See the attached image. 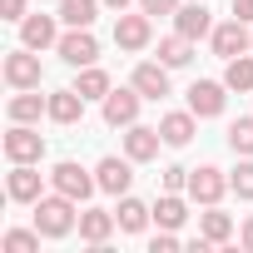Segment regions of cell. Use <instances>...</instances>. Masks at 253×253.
I'll return each instance as SVG.
<instances>
[{"label": "cell", "mask_w": 253, "mask_h": 253, "mask_svg": "<svg viewBox=\"0 0 253 253\" xmlns=\"http://www.w3.org/2000/svg\"><path fill=\"white\" fill-rule=\"evenodd\" d=\"M45 179H40V169L35 164H10V174H5V194L15 199V204H40L45 194Z\"/></svg>", "instance_id": "8fae6325"}, {"label": "cell", "mask_w": 253, "mask_h": 253, "mask_svg": "<svg viewBox=\"0 0 253 253\" xmlns=\"http://www.w3.org/2000/svg\"><path fill=\"white\" fill-rule=\"evenodd\" d=\"M228 189H233V184H228V174H223V169H213V164L189 169V199H194V204H204V209H209V204H218Z\"/></svg>", "instance_id": "52a82bcc"}, {"label": "cell", "mask_w": 253, "mask_h": 253, "mask_svg": "<svg viewBox=\"0 0 253 253\" xmlns=\"http://www.w3.org/2000/svg\"><path fill=\"white\" fill-rule=\"evenodd\" d=\"M0 15H5V20H25V0H0Z\"/></svg>", "instance_id": "836d02e7"}, {"label": "cell", "mask_w": 253, "mask_h": 253, "mask_svg": "<svg viewBox=\"0 0 253 253\" xmlns=\"http://www.w3.org/2000/svg\"><path fill=\"white\" fill-rule=\"evenodd\" d=\"M5 159H10V164H40V159H45V134H40V129H30V124H15V119H10Z\"/></svg>", "instance_id": "3957f363"}, {"label": "cell", "mask_w": 253, "mask_h": 253, "mask_svg": "<svg viewBox=\"0 0 253 253\" xmlns=\"http://www.w3.org/2000/svg\"><path fill=\"white\" fill-rule=\"evenodd\" d=\"M164 189H169V194L189 189V169H184V164H169V169H164Z\"/></svg>", "instance_id": "4dcf8cb0"}, {"label": "cell", "mask_w": 253, "mask_h": 253, "mask_svg": "<svg viewBox=\"0 0 253 253\" xmlns=\"http://www.w3.org/2000/svg\"><path fill=\"white\" fill-rule=\"evenodd\" d=\"M194 119H199L194 109H169V114L159 119V134H164V144H169V149H184V144L199 134V124H194Z\"/></svg>", "instance_id": "9a60e30c"}, {"label": "cell", "mask_w": 253, "mask_h": 253, "mask_svg": "<svg viewBox=\"0 0 253 253\" xmlns=\"http://www.w3.org/2000/svg\"><path fill=\"white\" fill-rule=\"evenodd\" d=\"M144 99H164L169 94V65L164 60H144V65H134V80H129Z\"/></svg>", "instance_id": "5bb4252c"}, {"label": "cell", "mask_w": 253, "mask_h": 253, "mask_svg": "<svg viewBox=\"0 0 253 253\" xmlns=\"http://www.w3.org/2000/svg\"><path fill=\"white\" fill-rule=\"evenodd\" d=\"M149 40H154V15H124L119 10V20H114V45L119 50H129V55H139V50H149Z\"/></svg>", "instance_id": "8992f818"}, {"label": "cell", "mask_w": 253, "mask_h": 253, "mask_svg": "<svg viewBox=\"0 0 253 253\" xmlns=\"http://www.w3.org/2000/svg\"><path fill=\"white\" fill-rule=\"evenodd\" d=\"M50 184H55L60 194H70L75 204H84V199H89V194L99 189V179H94V174H89L84 164H75V159H60V164L50 169Z\"/></svg>", "instance_id": "7a4b0ae2"}, {"label": "cell", "mask_w": 253, "mask_h": 253, "mask_svg": "<svg viewBox=\"0 0 253 253\" xmlns=\"http://www.w3.org/2000/svg\"><path fill=\"white\" fill-rule=\"evenodd\" d=\"M114 223H119L114 213H104V209H84V213H80V238L94 243V248H104V238L114 233Z\"/></svg>", "instance_id": "7402d4cb"}, {"label": "cell", "mask_w": 253, "mask_h": 253, "mask_svg": "<svg viewBox=\"0 0 253 253\" xmlns=\"http://www.w3.org/2000/svg\"><path fill=\"white\" fill-rule=\"evenodd\" d=\"M5 114H10L15 124H35L40 114H50V94H40V89H15Z\"/></svg>", "instance_id": "e0dca14e"}, {"label": "cell", "mask_w": 253, "mask_h": 253, "mask_svg": "<svg viewBox=\"0 0 253 253\" xmlns=\"http://www.w3.org/2000/svg\"><path fill=\"white\" fill-rule=\"evenodd\" d=\"M223 84H228L233 94H253V50H248V55H233V60L223 65Z\"/></svg>", "instance_id": "d4e9b609"}, {"label": "cell", "mask_w": 253, "mask_h": 253, "mask_svg": "<svg viewBox=\"0 0 253 253\" xmlns=\"http://www.w3.org/2000/svg\"><path fill=\"white\" fill-rule=\"evenodd\" d=\"M233 15H238L243 25H253V0H233Z\"/></svg>", "instance_id": "e575fe53"}, {"label": "cell", "mask_w": 253, "mask_h": 253, "mask_svg": "<svg viewBox=\"0 0 253 253\" xmlns=\"http://www.w3.org/2000/svg\"><path fill=\"white\" fill-rule=\"evenodd\" d=\"M104 5H109V10H124V5H129V0H104Z\"/></svg>", "instance_id": "8d00e7d4"}, {"label": "cell", "mask_w": 253, "mask_h": 253, "mask_svg": "<svg viewBox=\"0 0 253 253\" xmlns=\"http://www.w3.org/2000/svg\"><path fill=\"white\" fill-rule=\"evenodd\" d=\"M40 228H10L5 238H0V248H5V253H40Z\"/></svg>", "instance_id": "83f0119b"}, {"label": "cell", "mask_w": 253, "mask_h": 253, "mask_svg": "<svg viewBox=\"0 0 253 253\" xmlns=\"http://www.w3.org/2000/svg\"><path fill=\"white\" fill-rule=\"evenodd\" d=\"M159 144H164V134H159V129H149V124H129V134H124V154H129L134 164L159 159Z\"/></svg>", "instance_id": "2e32d148"}, {"label": "cell", "mask_w": 253, "mask_h": 253, "mask_svg": "<svg viewBox=\"0 0 253 253\" xmlns=\"http://www.w3.org/2000/svg\"><path fill=\"white\" fill-rule=\"evenodd\" d=\"M139 10H144V15H174L179 0H139Z\"/></svg>", "instance_id": "d6a6232c"}, {"label": "cell", "mask_w": 253, "mask_h": 253, "mask_svg": "<svg viewBox=\"0 0 253 253\" xmlns=\"http://www.w3.org/2000/svg\"><path fill=\"white\" fill-rule=\"evenodd\" d=\"M114 218H119V228H124V233H144V228H149V218H154V209H149V204H139V199H129V194H119Z\"/></svg>", "instance_id": "603a6c76"}, {"label": "cell", "mask_w": 253, "mask_h": 253, "mask_svg": "<svg viewBox=\"0 0 253 253\" xmlns=\"http://www.w3.org/2000/svg\"><path fill=\"white\" fill-rule=\"evenodd\" d=\"M149 248H154V253H174V248H179V228H159V238H154Z\"/></svg>", "instance_id": "1f68e13d"}, {"label": "cell", "mask_w": 253, "mask_h": 253, "mask_svg": "<svg viewBox=\"0 0 253 253\" xmlns=\"http://www.w3.org/2000/svg\"><path fill=\"white\" fill-rule=\"evenodd\" d=\"M60 15H25L20 20V45H30V50H50V45H60Z\"/></svg>", "instance_id": "4fadbf2b"}, {"label": "cell", "mask_w": 253, "mask_h": 253, "mask_svg": "<svg viewBox=\"0 0 253 253\" xmlns=\"http://www.w3.org/2000/svg\"><path fill=\"white\" fill-rule=\"evenodd\" d=\"M35 228L45 233V238H65L70 228H80V213H75V199L70 194H45L40 204H35Z\"/></svg>", "instance_id": "6da1fadb"}, {"label": "cell", "mask_w": 253, "mask_h": 253, "mask_svg": "<svg viewBox=\"0 0 253 253\" xmlns=\"http://www.w3.org/2000/svg\"><path fill=\"white\" fill-rule=\"evenodd\" d=\"M55 55H60L65 65L84 70V65H94V60H99V40H94V30H65V35H60V45H55Z\"/></svg>", "instance_id": "ba28073f"}, {"label": "cell", "mask_w": 253, "mask_h": 253, "mask_svg": "<svg viewBox=\"0 0 253 253\" xmlns=\"http://www.w3.org/2000/svg\"><path fill=\"white\" fill-rule=\"evenodd\" d=\"M174 30L189 35V40L213 35V15H209V5H179V10H174Z\"/></svg>", "instance_id": "ac0fdd59"}, {"label": "cell", "mask_w": 253, "mask_h": 253, "mask_svg": "<svg viewBox=\"0 0 253 253\" xmlns=\"http://www.w3.org/2000/svg\"><path fill=\"white\" fill-rule=\"evenodd\" d=\"M154 223H159V228H184V223H189V204L164 189V194L154 199Z\"/></svg>", "instance_id": "cb8c5ba5"}, {"label": "cell", "mask_w": 253, "mask_h": 253, "mask_svg": "<svg viewBox=\"0 0 253 253\" xmlns=\"http://www.w3.org/2000/svg\"><path fill=\"white\" fill-rule=\"evenodd\" d=\"M199 238L213 243V248H223V243L233 238V218H228L218 204H209V213H199Z\"/></svg>", "instance_id": "ffe728a7"}, {"label": "cell", "mask_w": 253, "mask_h": 253, "mask_svg": "<svg viewBox=\"0 0 253 253\" xmlns=\"http://www.w3.org/2000/svg\"><path fill=\"white\" fill-rule=\"evenodd\" d=\"M228 149H233V154H243V159H253V114L228 124Z\"/></svg>", "instance_id": "f1b7e54d"}, {"label": "cell", "mask_w": 253, "mask_h": 253, "mask_svg": "<svg viewBox=\"0 0 253 253\" xmlns=\"http://www.w3.org/2000/svg\"><path fill=\"white\" fill-rule=\"evenodd\" d=\"M75 89H80L84 99H104L114 84H109V75H104L99 65H84V70H80V80H75Z\"/></svg>", "instance_id": "4316f807"}, {"label": "cell", "mask_w": 253, "mask_h": 253, "mask_svg": "<svg viewBox=\"0 0 253 253\" xmlns=\"http://www.w3.org/2000/svg\"><path fill=\"white\" fill-rule=\"evenodd\" d=\"M228 184H233V194H238V199H253V159H243V164L228 174Z\"/></svg>", "instance_id": "f546056e"}, {"label": "cell", "mask_w": 253, "mask_h": 253, "mask_svg": "<svg viewBox=\"0 0 253 253\" xmlns=\"http://www.w3.org/2000/svg\"><path fill=\"white\" fill-rule=\"evenodd\" d=\"M223 104H228V84H223V80H194V84H189V109H194L199 119H218Z\"/></svg>", "instance_id": "9c48e42d"}, {"label": "cell", "mask_w": 253, "mask_h": 253, "mask_svg": "<svg viewBox=\"0 0 253 253\" xmlns=\"http://www.w3.org/2000/svg\"><path fill=\"white\" fill-rule=\"evenodd\" d=\"M99 5H104V0H60V10H55V15H60L70 30H94Z\"/></svg>", "instance_id": "44dd1931"}, {"label": "cell", "mask_w": 253, "mask_h": 253, "mask_svg": "<svg viewBox=\"0 0 253 253\" xmlns=\"http://www.w3.org/2000/svg\"><path fill=\"white\" fill-rule=\"evenodd\" d=\"M159 60H164L169 70H184V65L194 60V40H189V35H179V30H174V35H164V40H159Z\"/></svg>", "instance_id": "484cf974"}, {"label": "cell", "mask_w": 253, "mask_h": 253, "mask_svg": "<svg viewBox=\"0 0 253 253\" xmlns=\"http://www.w3.org/2000/svg\"><path fill=\"white\" fill-rule=\"evenodd\" d=\"M99 104H104V124H109V129H129V124H139V104H144V94L129 84V89H109Z\"/></svg>", "instance_id": "277c9868"}, {"label": "cell", "mask_w": 253, "mask_h": 253, "mask_svg": "<svg viewBox=\"0 0 253 253\" xmlns=\"http://www.w3.org/2000/svg\"><path fill=\"white\" fill-rule=\"evenodd\" d=\"M40 80H45V70H40V55L30 45H20V50L5 55V84L10 89H40Z\"/></svg>", "instance_id": "5b68a950"}, {"label": "cell", "mask_w": 253, "mask_h": 253, "mask_svg": "<svg viewBox=\"0 0 253 253\" xmlns=\"http://www.w3.org/2000/svg\"><path fill=\"white\" fill-rule=\"evenodd\" d=\"M209 40H213V55H218V60H233V55H248V50H253V35H248V25H243L238 15L223 20V25H213Z\"/></svg>", "instance_id": "30bf717a"}, {"label": "cell", "mask_w": 253, "mask_h": 253, "mask_svg": "<svg viewBox=\"0 0 253 253\" xmlns=\"http://www.w3.org/2000/svg\"><path fill=\"white\" fill-rule=\"evenodd\" d=\"M94 179H99L104 194H129V184H134V159H129V154H124V159L104 154V159L94 164Z\"/></svg>", "instance_id": "7c38bea8"}, {"label": "cell", "mask_w": 253, "mask_h": 253, "mask_svg": "<svg viewBox=\"0 0 253 253\" xmlns=\"http://www.w3.org/2000/svg\"><path fill=\"white\" fill-rule=\"evenodd\" d=\"M238 248H243V253H253V218L238 228Z\"/></svg>", "instance_id": "d590c367"}, {"label": "cell", "mask_w": 253, "mask_h": 253, "mask_svg": "<svg viewBox=\"0 0 253 253\" xmlns=\"http://www.w3.org/2000/svg\"><path fill=\"white\" fill-rule=\"evenodd\" d=\"M84 104H89V99H84L75 84H70V89H55V94H50V119H55V124H80V119H84Z\"/></svg>", "instance_id": "d6986e66"}]
</instances>
